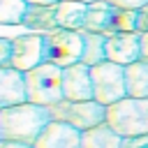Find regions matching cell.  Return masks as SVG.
<instances>
[{"mask_svg": "<svg viewBox=\"0 0 148 148\" xmlns=\"http://www.w3.org/2000/svg\"><path fill=\"white\" fill-rule=\"evenodd\" d=\"M51 123L49 106H39L32 102H21L16 106L0 111V139L35 143L42 130Z\"/></svg>", "mask_w": 148, "mask_h": 148, "instance_id": "cell-1", "label": "cell"}, {"mask_svg": "<svg viewBox=\"0 0 148 148\" xmlns=\"http://www.w3.org/2000/svg\"><path fill=\"white\" fill-rule=\"evenodd\" d=\"M23 76H25L28 102L39 104V106H53V104L65 99V95H62V67L51 65V62H42L37 67H32L30 72H25Z\"/></svg>", "mask_w": 148, "mask_h": 148, "instance_id": "cell-2", "label": "cell"}, {"mask_svg": "<svg viewBox=\"0 0 148 148\" xmlns=\"http://www.w3.org/2000/svg\"><path fill=\"white\" fill-rule=\"evenodd\" d=\"M106 123L123 139L148 134V97H125L106 106Z\"/></svg>", "mask_w": 148, "mask_h": 148, "instance_id": "cell-3", "label": "cell"}, {"mask_svg": "<svg viewBox=\"0 0 148 148\" xmlns=\"http://www.w3.org/2000/svg\"><path fill=\"white\" fill-rule=\"evenodd\" d=\"M81 53H83L81 30L56 28L51 32H44V62H51L65 69L69 65L81 62Z\"/></svg>", "mask_w": 148, "mask_h": 148, "instance_id": "cell-4", "label": "cell"}, {"mask_svg": "<svg viewBox=\"0 0 148 148\" xmlns=\"http://www.w3.org/2000/svg\"><path fill=\"white\" fill-rule=\"evenodd\" d=\"M92 76V99L111 106L127 97V83H125V67L116 65L111 60H104L95 67H90Z\"/></svg>", "mask_w": 148, "mask_h": 148, "instance_id": "cell-5", "label": "cell"}, {"mask_svg": "<svg viewBox=\"0 0 148 148\" xmlns=\"http://www.w3.org/2000/svg\"><path fill=\"white\" fill-rule=\"evenodd\" d=\"M49 113H51V120L67 123L81 132L90 130L99 123H106V106L95 99H83V102L62 99V102L49 106Z\"/></svg>", "mask_w": 148, "mask_h": 148, "instance_id": "cell-6", "label": "cell"}, {"mask_svg": "<svg viewBox=\"0 0 148 148\" xmlns=\"http://www.w3.org/2000/svg\"><path fill=\"white\" fill-rule=\"evenodd\" d=\"M42 62H44V32H25V35L12 37L9 67L25 74Z\"/></svg>", "mask_w": 148, "mask_h": 148, "instance_id": "cell-7", "label": "cell"}, {"mask_svg": "<svg viewBox=\"0 0 148 148\" xmlns=\"http://www.w3.org/2000/svg\"><path fill=\"white\" fill-rule=\"evenodd\" d=\"M106 60L123 65V67L141 60V35L139 32H111V35H106Z\"/></svg>", "mask_w": 148, "mask_h": 148, "instance_id": "cell-8", "label": "cell"}, {"mask_svg": "<svg viewBox=\"0 0 148 148\" xmlns=\"http://www.w3.org/2000/svg\"><path fill=\"white\" fill-rule=\"evenodd\" d=\"M62 95L72 102L92 99V76L88 65L76 62L62 69Z\"/></svg>", "mask_w": 148, "mask_h": 148, "instance_id": "cell-9", "label": "cell"}, {"mask_svg": "<svg viewBox=\"0 0 148 148\" xmlns=\"http://www.w3.org/2000/svg\"><path fill=\"white\" fill-rule=\"evenodd\" d=\"M32 146L35 148H81V130L60 120H51Z\"/></svg>", "mask_w": 148, "mask_h": 148, "instance_id": "cell-10", "label": "cell"}, {"mask_svg": "<svg viewBox=\"0 0 148 148\" xmlns=\"http://www.w3.org/2000/svg\"><path fill=\"white\" fill-rule=\"evenodd\" d=\"M28 102L25 95V76L14 67H0V111Z\"/></svg>", "mask_w": 148, "mask_h": 148, "instance_id": "cell-11", "label": "cell"}, {"mask_svg": "<svg viewBox=\"0 0 148 148\" xmlns=\"http://www.w3.org/2000/svg\"><path fill=\"white\" fill-rule=\"evenodd\" d=\"M88 5L79 0H60L56 5V23L65 30H83Z\"/></svg>", "mask_w": 148, "mask_h": 148, "instance_id": "cell-12", "label": "cell"}, {"mask_svg": "<svg viewBox=\"0 0 148 148\" xmlns=\"http://www.w3.org/2000/svg\"><path fill=\"white\" fill-rule=\"evenodd\" d=\"M120 146L123 136L109 123H99L81 132V148H120Z\"/></svg>", "mask_w": 148, "mask_h": 148, "instance_id": "cell-13", "label": "cell"}, {"mask_svg": "<svg viewBox=\"0 0 148 148\" xmlns=\"http://www.w3.org/2000/svg\"><path fill=\"white\" fill-rule=\"evenodd\" d=\"M113 5L106 2V0H95L88 5V12H86V23H83V30L88 32H102V35H109L111 32V16H113Z\"/></svg>", "mask_w": 148, "mask_h": 148, "instance_id": "cell-14", "label": "cell"}, {"mask_svg": "<svg viewBox=\"0 0 148 148\" xmlns=\"http://www.w3.org/2000/svg\"><path fill=\"white\" fill-rule=\"evenodd\" d=\"M23 25L32 32H51L58 28L56 23V5H28Z\"/></svg>", "mask_w": 148, "mask_h": 148, "instance_id": "cell-15", "label": "cell"}, {"mask_svg": "<svg viewBox=\"0 0 148 148\" xmlns=\"http://www.w3.org/2000/svg\"><path fill=\"white\" fill-rule=\"evenodd\" d=\"M83 37V53H81V62L88 67H95L99 62L106 60V35L102 32H88L81 30Z\"/></svg>", "mask_w": 148, "mask_h": 148, "instance_id": "cell-16", "label": "cell"}, {"mask_svg": "<svg viewBox=\"0 0 148 148\" xmlns=\"http://www.w3.org/2000/svg\"><path fill=\"white\" fill-rule=\"evenodd\" d=\"M127 97H148V62L136 60L125 67Z\"/></svg>", "mask_w": 148, "mask_h": 148, "instance_id": "cell-17", "label": "cell"}, {"mask_svg": "<svg viewBox=\"0 0 148 148\" xmlns=\"http://www.w3.org/2000/svg\"><path fill=\"white\" fill-rule=\"evenodd\" d=\"M28 2L25 0H0V23L2 25H18L23 23Z\"/></svg>", "mask_w": 148, "mask_h": 148, "instance_id": "cell-18", "label": "cell"}, {"mask_svg": "<svg viewBox=\"0 0 148 148\" xmlns=\"http://www.w3.org/2000/svg\"><path fill=\"white\" fill-rule=\"evenodd\" d=\"M111 32H136V9L116 7L111 16Z\"/></svg>", "mask_w": 148, "mask_h": 148, "instance_id": "cell-19", "label": "cell"}, {"mask_svg": "<svg viewBox=\"0 0 148 148\" xmlns=\"http://www.w3.org/2000/svg\"><path fill=\"white\" fill-rule=\"evenodd\" d=\"M9 56H12V39L0 37V67L9 65Z\"/></svg>", "mask_w": 148, "mask_h": 148, "instance_id": "cell-20", "label": "cell"}, {"mask_svg": "<svg viewBox=\"0 0 148 148\" xmlns=\"http://www.w3.org/2000/svg\"><path fill=\"white\" fill-rule=\"evenodd\" d=\"M120 148H148V134L123 139V146H120Z\"/></svg>", "mask_w": 148, "mask_h": 148, "instance_id": "cell-21", "label": "cell"}, {"mask_svg": "<svg viewBox=\"0 0 148 148\" xmlns=\"http://www.w3.org/2000/svg\"><path fill=\"white\" fill-rule=\"evenodd\" d=\"M113 7H123V9H141L148 5V0H106Z\"/></svg>", "mask_w": 148, "mask_h": 148, "instance_id": "cell-22", "label": "cell"}, {"mask_svg": "<svg viewBox=\"0 0 148 148\" xmlns=\"http://www.w3.org/2000/svg\"><path fill=\"white\" fill-rule=\"evenodd\" d=\"M136 32H148V5L136 9Z\"/></svg>", "mask_w": 148, "mask_h": 148, "instance_id": "cell-23", "label": "cell"}, {"mask_svg": "<svg viewBox=\"0 0 148 148\" xmlns=\"http://www.w3.org/2000/svg\"><path fill=\"white\" fill-rule=\"evenodd\" d=\"M0 148H35L32 143H23V141H12V139H0Z\"/></svg>", "mask_w": 148, "mask_h": 148, "instance_id": "cell-24", "label": "cell"}, {"mask_svg": "<svg viewBox=\"0 0 148 148\" xmlns=\"http://www.w3.org/2000/svg\"><path fill=\"white\" fill-rule=\"evenodd\" d=\"M141 35V60L148 62V32H139Z\"/></svg>", "mask_w": 148, "mask_h": 148, "instance_id": "cell-25", "label": "cell"}, {"mask_svg": "<svg viewBox=\"0 0 148 148\" xmlns=\"http://www.w3.org/2000/svg\"><path fill=\"white\" fill-rule=\"evenodd\" d=\"M28 5H58L60 0H25Z\"/></svg>", "mask_w": 148, "mask_h": 148, "instance_id": "cell-26", "label": "cell"}, {"mask_svg": "<svg viewBox=\"0 0 148 148\" xmlns=\"http://www.w3.org/2000/svg\"><path fill=\"white\" fill-rule=\"evenodd\" d=\"M79 2H86V5H90V2H95V0H79Z\"/></svg>", "mask_w": 148, "mask_h": 148, "instance_id": "cell-27", "label": "cell"}]
</instances>
